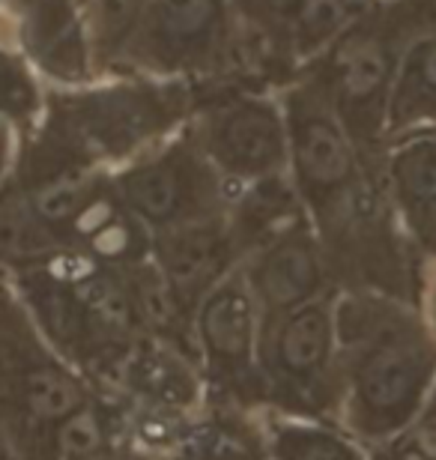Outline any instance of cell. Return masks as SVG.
Masks as SVG:
<instances>
[{
	"instance_id": "ac0fdd59",
	"label": "cell",
	"mask_w": 436,
	"mask_h": 460,
	"mask_svg": "<svg viewBox=\"0 0 436 460\" xmlns=\"http://www.w3.org/2000/svg\"><path fill=\"white\" fill-rule=\"evenodd\" d=\"M269 460H370L368 448L329 421L290 419L263 410Z\"/></svg>"
},
{
	"instance_id": "52a82bcc",
	"label": "cell",
	"mask_w": 436,
	"mask_h": 460,
	"mask_svg": "<svg viewBox=\"0 0 436 460\" xmlns=\"http://www.w3.org/2000/svg\"><path fill=\"white\" fill-rule=\"evenodd\" d=\"M189 132L234 189L287 173V123L278 93L239 84H191Z\"/></svg>"
},
{
	"instance_id": "3957f363",
	"label": "cell",
	"mask_w": 436,
	"mask_h": 460,
	"mask_svg": "<svg viewBox=\"0 0 436 460\" xmlns=\"http://www.w3.org/2000/svg\"><path fill=\"white\" fill-rule=\"evenodd\" d=\"M436 31V0H374L320 58L302 66L374 173L386 164V117L397 69Z\"/></svg>"
},
{
	"instance_id": "7402d4cb",
	"label": "cell",
	"mask_w": 436,
	"mask_h": 460,
	"mask_svg": "<svg viewBox=\"0 0 436 460\" xmlns=\"http://www.w3.org/2000/svg\"><path fill=\"white\" fill-rule=\"evenodd\" d=\"M144 13V0H93L81 6L93 69L99 78H111L120 58L129 49Z\"/></svg>"
},
{
	"instance_id": "8992f818",
	"label": "cell",
	"mask_w": 436,
	"mask_h": 460,
	"mask_svg": "<svg viewBox=\"0 0 436 460\" xmlns=\"http://www.w3.org/2000/svg\"><path fill=\"white\" fill-rule=\"evenodd\" d=\"M234 45L230 0H144L138 31L111 78L212 84L230 75Z\"/></svg>"
},
{
	"instance_id": "2e32d148",
	"label": "cell",
	"mask_w": 436,
	"mask_h": 460,
	"mask_svg": "<svg viewBox=\"0 0 436 460\" xmlns=\"http://www.w3.org/2000/svg\"><path fill=\"white\" fill-rule=\"evenodd\" d=\"M225 222L245 261L254 252H261L263 245L284 236L287 230L311 222V218L305 213L290 173H278V177H266L252 182V186L236 189Z\"/></svg>"
},
{
	"instance_id": "44dd1931",
	"label": "cell",
	"mask_w": 436,
	"mask_h": 460,
	"mask_svg": "<svg viewBox=\"0 0 436 460\" xmlns=\"http://www.w3.org/2000/svg\"><path fill=\"white\" fill-rule=\"evenodd\" d=\"M370 4L374 0H299L287 22V36L299 72L314 58H320Z\"/></svg>"
},
{
	"instance_id": "ba28073f",
	"label": "cell",
	"mask_w": 436,
	"mask_h": 460,
	"mask_svg": "<svg viewBox=\"0 0 436 460\" xmlns=\"http://www.w3.org/2000/svg\"><path fill=\"white\" fill-rule=\"evenodd\" d=\"M123 207L150 234L227 216L236 189L212 168L185 123L168 141L111 171Z\"/></svg>"
},
{
	"instance_id": "7c38bea8",
	"label": "cell",
	"mask_w": 436,
	"mask_h": 460,
	"mask_svg": "<svg viewBox=\"0 0 436 460\" xmlns=\"http://www.w3.org/2000/svg\"><path fill=\"white\" fill-rule=\"evenodd\" d=\"M129 410L182 421L207 407V385L198 358L159 338H138L108 389Z\"/></svg>"
},
{
	"instance_id": "9a60e30c",
	"label": "cell",
	"mask_w": 436,
	"mask_h": 460,
	"mask_svg": "<svg viewBox=\"0 0 436 460\" xmlns=\"http://www.w3.org/2000/svg\"><path fill=\"white\" fill-rule=\"evenodd\" d=\"M386 195L413 248L436 270V135L404 137L388 146Z\"/></svg>"
},
{
	"instance_id": "1f68e13d",
	"label": "cell",
	"mask_w": 436,
	"mask_h": 460,
	"mask_svg": "<svg viewBox=\"0 0 436 460\" xmlns=\"http://www.w3.org/2000/svg\"><path fill=\"white\" fill-rule=\"evenodd\" d=\"M433 135H436V132H433Z\"/></svg>"
},
{
	"instance_id": "cb8c5ba5",
	"label": "cell",
	"mask_w": 436,
	"mask_h": 460,
	"mask_svg": "<svg viewBox=\"0 0 436 460\" xmlns=\"http://www.w3.org/2000/svg\"><path fill=\"white\" fill-rule=\"evenodd\" d=\"M236 22L269 33H287V22H290L293 9L299 0H230Z\"/></svg>"
},
{
	"instance_id": "4fadbf2b",
	"label": "cell",
	"mask_w": 436,
	"mask_h": 460,
	"mask_svg": "<svg viewBox=\"0 0 436 460\" xmlns=\"http://www.w3.org/2000/svg\"><path fill=\"white\" fill-rule=\"evenodd\" d=\"M239 272H243L245 288L252 293L263 323L335 293L311 222L287 230L275 243L245 257Z\"/></svg>"
},
{
	"instance_id": "484cf974",
	"label": "cell",
	"mask_w": 436,
	"mask_h": 460,
	"mask_svg": "<svg viewBox=\"0 0 436 460\" xmlns=\"http://www.w3.org/2000/svg\"><path fill=\"white\" fill-rule=\"evenodd\" d=\"M422 314L436 335V270L428 272V284H424V296H422Z\"/></svg>"
},
{
	"instance_id": "d6986e66",
	"label": "cell",
	"mask_w": 436,
	"mask_h": 460,
	"mask_svg": "<svg viewBox=\"0 0 436 460\" xmlns=\"http://www.w3.org/2000/svg\"><path fill=\"white\" fill-rule=\"evenodd\" d=\"M63 252L51 234L40 225V218L27 204L22 189L13 177L0 186V272L13 275L45 261H54Z\"/></svg>"
},
{
	"instance_id": "ffe728a7",
	"label": "cell",
	"mask_w": 436,
	"mask_h": 460,
	"mask_svg": "<svg viewBox=\"0 0 436 460\" xmlns=\"http://www.w3.org/2000/svg\"><path fill=\"white\" fill-rule=\"evenodd\" d=\"M45 93L49 87L18 51L9 24H4L0 27V117L15 128L18 137L40 128L45 117Z\"/></svg>"
},
{
	"instance_id": "9c48e42d",
	"label": "cell",
	"mask_w": 436,
	"mask_h": 460,
	"mask_svg": "<svg viewBox=\"0 0 436 460\" xmlns=\"http://www.w3.org/2000/svg\"><path fill=\"white\" fill-rule=\"evenodd\" d=\"M287 123V173H290L311 225L341 207L374 173L356 150L344 123L335 117L320 90L296 75L281 93Z\"/></svg>"
},
{
	"instance_id": "6da1fadb",
	"label": "cell",
	"mask_w": 436,
	"mask_h": 460,
	"mask_svg": "<svg viewBox=\"0 0 436 460\" xmlns=\"http://www.w3.org/2000/svg\"><path fill=\"white\" fill-rule=\"evenodd\" d=\"M335 329L344 371L338 428L361 446H379L424 416L436 392V335L422 308L335 293Z\"/></svg>"
},
{
	"instance_id": "4dcf8cb0",
	"label": "cell",
	"mask_w": 436,
	"mask_h": 460,
	"mask_svg": "<svg viewBox=\"0 0 436 460\" xmlns=\"http://www.w3.org/2000/svg\"><path fill=\"white\" fill-rule=\"evenodd\" d=\"M4 279H6V272H0V284H4Z\"/></svg>"
},
{
	"instance_id": "f1b7e54d",
	"label": "cell",
	"mask_w": 436,
	"mask_h": 460,
	"mask_svg": "<svg viewBox=\"0 0 436 460\" xmlns=\"http://www.w3.org/2000/svg\"><path fill=\"white\" fill-rule=\"evenodd\" d=\"M67 460H120V455H111V457H67Z\"/></svg>"
},
{
	"instance_id": "4316f807",
	"label": "cell",
	"mask_w": 436,
	"mask_h": 460,
	"mask_svg": "<svg viewBox=\"0 0 436 460\" xmlns=\"http://www.w3.org/2000/svg\"><path fill=\"white\" fill-rule=\"evenodd\" d=\"M424 416L436 421V392L431 394V401H428V410H424Z\"/></svg>"
},
{
	"instance_id": "83f0119b",
	"label": "cell",
	"mask_w": 436,
	"mask_h": 460,
	"mask_svg": "<svg viewBox=\"0 0 436 460\" xmlns=\"http://www.w3.org/2000/svg\"><path fill=\"white\" fill-rule=\"evenodd\" d=\"M0 460H18L13 452H9V446L4 443V439H0Z\"/></svg>"
},
{
	"instance_id": "5bb4252c",
	"label": "cell",
	"mask_w": 436,
	"mask_h": 460,
	"mask_svg": "<svg viewBox=\"0 0 436 460\" xmlns=\"http://www.w3.org/2000/svg\"><path fill=\"white\" fill-rule=\"evenodd\" d=\"M150 261L176 299L194 314L200 302L243 266V254L221 216L153 234Z\"/></svg>"
},
{
	"instance_id": "7a4b0ae2",
	"label": "cell",
	"mask_w": 436,
	"mask_h": 460,
	"mask_svg": "<svg viewBox=\"0 0 436 460\" xmlns=\"http://www.w3.org/2000/svg\"><path fill=\"white\" fill-rule=\"evenodd\" d=\"M9 281L42 344L93 389H108L129 349L144 338L126 270L60 254L13 272Z\"/></svg>"
},
{
	"instance_id": "f546056e",
	"label": "cell",
	"mask_w": 436,
	"mask_h": 460,
	"mask_svg": "<svg viewBox=\"0 0 436 460\" xmlns=\"http://www.w3.org/2000/svg\"><path fill=\"white\" fill-rule=\"evenodd\" d=\"M87 4H93V0H78V6H87Z\"/></svg>"
},
{
	"instance_id": "8fae6325",
	"label": "cell",
	"mask_w": 436,
	"mask_h": 460,
	"mask_svg": "<svg viewBox=\"0 0 436 460\" xmlns=\"http://www.w3.org/2000/svg\"><path fill=\"white\" fill-rule=\"evenodd\" d=\"M0 13L45 87L72 90L96 81L78 0H0Z\"/></svg>"
},
{
	"instance_id": "e0dca14e",
	"label": "cell",
	"mask_w": 436,
	"mask_h": 460,
	"mask_svg": "<svg viewBox=\"0 0 436 460\" xmlns=\"http://www.w3.org/2000/svg\"><path fill=\"white\" fill-rule=\"evenodd\" d=\"M436 132V31L406 51L386 117V144Z\"/></svg>"
},
{
	"instance_id": "30bf717a",
	"label": "cell",
	"mask_w": 436,
	"mask_h": 460,
	"mask_svg": "<svg viewBox=\"0 0 436 460\" xmlns=\"http://www.w3.org/2000/svg\"><path fill=\"white\" fill-rule=\"evenodd\" d=\"M261 332V311L236 270L194 311V349L207 403L248 412L263 410Z\"/></svg>"
},
{
	"instance_id": "603a6c76",
	"label": "cell",
	"mask_w": 436,
	"mask_h": 460,
	"mask_svg": "<svg viewBox=\"0 0 436 460\" xmlns=\"http://www.w3.org/2000/svg\"><path fill=\"white\" fill-rule=\"evenodd\" d=\"M370 460H436V421L422 416L401 434L368 448Z\"/></svg>"
},
{
	"instance_id": "5b68a950",
	"label": "cell",
	"mask_w": 436,
	"mask_h": 460,
	"mask_svg": "<svg viewBox=\"0 0 436 460\" xmlns=\"http://www.w3.org/2000/svg\"><path fill=\"white\" fill-rule=\"evenodd\" d=\"M263 410L338 425L344 371L335 329V293L266 320L261 332Z\"/></svg>"
},
{
	"instance_id": "d4e9b609",
	"label": "cell",
	"mask_w": 436,
	"mask_h": 460,
	"mask_svg": "<svg viewBox=\"0 0 436 460\" xmlns=\"http://www.w3.org/2000/svg\"><path fill=\"white\" fill-rule=\"evenodd\" d=\"M15 153H18V135H15V128L0 117V186H4V180L13 173Z\"/></svg>"
},
{
	"instance_id": "277c9868",
	"label": "cell",
	"mask_w": 436,
	"mask_h": 460,
	"mask_svg": "<svg viewBox=\"0 0 436 460\" xmlns=\"http://www.w3.org/2000/svg\"><path fill=\"white\" fill-rule=\"evenodd\" d=\"M194 90L185 81L99 78L45 93L42 128L102 171H117L189 123Z\"/></svg>"
}]
</instances>
